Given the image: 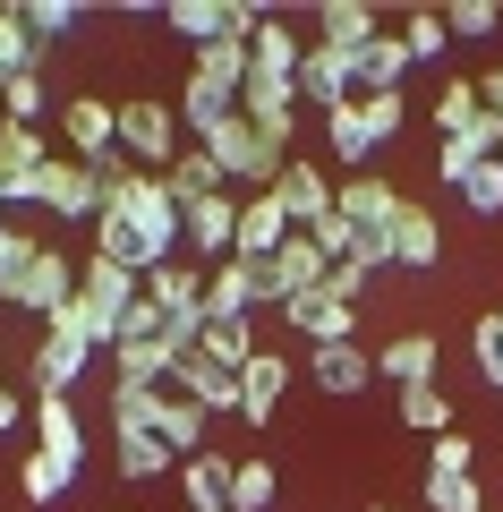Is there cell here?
I'll use <instances>...</instances> for the list:
<instances>
[{
    "mask_svg": "<svg viewBox=\"0 0 503 512\" xmlns=\"http://www.w3.org/2000/svg\"><path fill=\"white\" fill-rule=\"evenodd\" d=\"M180 103H154V94H137V103H120V154L137 171H171L180 163Z\"/></svg>",
    "mask_w": 503,
    "mask_h": 512,
    "instance_id": "1",
    "label": "cell"
},
{
    "mask_svg": "<svg viewBox=\"0 0 503 512\" xmlns=\"http://www.w3.org/2000/svg\"><path fill=\"white\" fill-rule=\"evenodd\" d=\"M77 256H60V248H35V265H26L18 282H0V308H18V316H35V325H52L60 308L77 299Z\"/></svg>",
    "mask_w": 503,
    "mask_h": 512,
    "instance_id": "2",
    "label": "cell"
},
{
    "mask_svg": "<svg viewBox=\"0 0 503 512\" xmlns=\"http://www.w3.org/2000/svg\"><path fill=\"white\" fill-rule=\"evenodd\" d=\"M324 274H333V256H324L307 231H290L282 248L256 265V299H265V308H290L299 291H324Z\"/></svg>",
    "mask_w": 503,
    "mask_h": 512,
    "instance_id": "3",
    "label": "cell"
},
{
    "mask_svg": "<svg viewBox=\"0 0 503 512\" xmlns=\"http://www.w3.org/2000/svg\"><path fill=\"white\" fill-rule=\"evenodd\" d=\"M26 205H43L52 222H94V214H103V180H94V163L52 154V163L35 171V188H26Z\"/></svg>",
    "mask_w": 503,
    "mask_h": 512,
    "instance_id": "4",
    "label": "cell"
},
{
    "mask_svg": "<svg viewBox=\"0 0 503 512\" xmlns=\"http://www.w3.org/2000/svg\"><path fill=\"white\" fill-rule=\"evenodd\" d=\"M60 137H69V163H103V154H120V103H103V94H69V103H60Z\"/></svg>",
    "mask_w": 503,
    "mask_h": 512,
    "instance_id": "5",
    "label": "cell"
},
{
    "mask_svg": "<svg viewBox=\"0 0 503 512\" xmlns=\"http://www.w3.org/2000/svg\"><path fill=\"white\" fill-rule=\"evenodd\" d=\"M350 60H359V52L307 43V52H299V77H290V86H299V103H307V111H342V103H359V77H350Z\"/></svg>",
    "mask_w": 503,
    "mask_h": 512,
    "instance_id": "6",
    "label": "cell"
},
{
    "mask_svg": "<svg viewBox=\"0 0 503 512\" xmlns=\"http://www.w3.org/2000/svg\"><path fill=\"white\" fill-rule=\"evenodd\" d=\"M145 299V274H128V265H111V256H86V274H77V308L94 316V325L120 333V316Z\"/></svg>",
    "mask_w": 503,
    "mask_h": 512,
    "instance_id": "7",
    "label": "cell"
},
{
    "mask_svg": "<svg viewBox=\"0 0 503 512\" xmlns=\"http://www.w3.org/2000/svg\"><path fill=\"white\" fill-rule=\"evenodd\" d=\"M290 333H307V350H333V342H359V308H342L333 291H299L282 308Z\"/></svg>",
    "mask_w": 503,
    "mask_h": 512,
    "instance_id": "8",
    "label": "cell"
},
{
    "mask_svg": "<svg viewBox=\"0 0 503 512\" xmlns=\"http://www.w3.org/2000/svg\"><path fill=\"white\" fill-rule=\"evenodd\" d=\"M239 120H256L265 137H299V86L290 77H265V69H248V86H239Z\"/></svg>",
    "mask_w": 503,
    "mask_h": 512,
    "instance_id": "9",
    "label": "cell"
},
{
    "mask_svg": "<svg viewBox=\"0 0 503 512\" xmlns=\"http://www.w3.org/2000/svg\"><path fill=\"white\" fill-rule=\"evenodd\" d=\"M86 367H94V342H86V333H52V325H43V333H35V402L69 393Z\"/></svg>",
    "mask_w": 503,
    "mask_h": 512,
    "instance_id": "10",
    "label": "cell"
},
{
    "mask_svg": "<svg viewBox=\"0 0 503 512\" xmlns=\"http://www.w3.org/2000/svg\"><path fill=\"white\" fill-rule=\"evenodd\" d=\"M145 299H154L171 325H188V342H197V316H205V265H180V256H171V265H154V274H145Z\"/></svg>",
    "mask_w": 503,
    "mask_h": 512,
    "instance_id": "11",
    "label": "cell"
},
{
    "mask_svg": "<svg viewBox=\"0 0 503 512\" xmlns=\"http://www.w3.org/2000/svg\"><path fill=\"white\" fill-rule=\"evenodd\" d=\"M384 248H393L401 274H435V265H444V231H435L427 205H401V214L384 222Z\"/></svg>",
    "mask_w": 503,
    "mask_h": 512,
    "instance_id": "12",
    "label": "cell"
},
{
    "mask_svg": "<svg viewBox=\"0 0 503 512\" xmlns=\"http://www.w3.org/2000/svg\"><path fill=\"white\" fill-rule=\"evenodd\" d=\"M401 205H410V197H401V188L384 180V171H350V180L333 188V214H342V222H359V231H384V222H393Z\"/></svg>",
    "mask_w": 503,
    "mask_h": 512,
    "instance_id": "13",
    "label": "cell"
},
{
    "mask_svg": "<svg viewBox=\"0 0 503 512\" xmlns=\"http://www.w3.org/2000/svg\"><path fill=\"white\" fill-rule=\"evenodd\" d=\"M307 384H316V393H333V402H359L367 384H376V359H367L359 342H333V350H307Z\"/></svg>",
    "mask_w": 503,
    "mask_h": 512,
    "instance_id": "14",
    "label": "cell"
},
{
    "mask_svg": "<svg viewBox=\"0 0 503 512\" xmlns=\"http://www.w3.org/2000/svg\"><path fill=\"white\" fill-rule=\"evenodd\" d=\"M282 393H290V359H282V350H256V359L239 367V419H248V427H273Z\"/></svg>",
    "mask_w": 503,
    "mask_h": 512,
    "instance_id": "15",
    "label": "cell"
},
{
    "mask_svg": "<svg viewBox=\"0 0 503 512\" xmlns=\"http://www.w3.org/2000/svg\"><path fill=\"white\" fill-rule=\"evenodd\" d=\"M265 197H273V205H282V214H290V222H299V231H316V222H324V214H333V188H324V171H316V163H307V154H290V171H282V180H273V188H265Z\"/></svg>",
    "mask_w": 503,
    "mask_h": 512,
    "instance_id": "16",
    "label": "cell"
},
{
    "mask_svg": "<svg viewBox=\"0 0 503 512\" xmlns=\"http://www.w3.org/2000/svg\"><path fill=\"white\" fill-rule=\"evenodd\" d=\"M180 222H188V248L205 265H222L239 248V197H197V205H180Z\"/></svg>",
    "mask_w": 503,
    "mask_h": 512,
    "instance_id": "17",
    "label": "cell"
},
{
    "mask_svg": "<svg viewBox=\"0 0 503 512\" xmlns=\"http://www.w3.org/2000/svg\"><path fill=\"white\" fill-rule=\"evenodd\" d=\"M171 384H180L197 410H214V419H222V410H239V376H231V367H214L205 350H180V359H171Z\"/></svg>",
    "mask_w": 503,
    "mask_h": 512,
    "instance_id": "18",
    "label": "cell"
},
{
    "mask_svg": "<svg viewBox=\"0 0 503 512\" xmlns=\"http://www.w3.org/2000/svg\"><path fill=\"white\" fill-rule=\"evenodd\" d=\"M35 453H52V461H69V470H86V419H77L69 393L35 402Z\"/></svg>",
    "mask_w": 503,
    "mask_h": 512,
    "instance_id": "19",
    "label": "cell"
},
{
    "mask_svg": "<svg viewBox=\"0 0 503 512\" xmlns=\"http://www.w3.org/2000/svg\"><path fill=\"white\" fill-rule=\"evenodd\" d=\"M410 43H401V26H384L376 43H367L359 60H350V77H359V94H401V77H410Z\"/></svg>",
    "mask_w": 503,
    "mask_h": 512,
    "instance_id": "20",
    "label": "cell"
},
{
    "mask_svg": "<svg viewBox=\"0 0 503 512\" xmlns=\"http://www.w3.org/2000/svg\"><path fill=\"white\" fill-rule=\"evenodd\" d=\"M265 299H256V265L248 256H222V265H205V316H256Z\"/></svg>",
    "mask_w": 503,
    "mask_h": 512,
    "instance_id": "21",
    "label": "cell"
},
{
    "mask_svg": "<svg viewBox=\"0 0 503 512\" xmlns=\"http://www.w3.org/2000/svg\"><path fill=\"white\" fill-rule=\"evenodd\" d=\"M290 231H299V222H290V214H282L273 197H239V248H231V256H248V265H265V256L282 248Z\"/></svg>",
    "mask_w": 503,
    "mask_h": 512,
    "instance_id": "22",
    "label": "cell"
},
{
    "mask_svg": "<svg viewBox=\"0 0 503 512\" xmlns=\"http://www.w3.org/2000/svg\"><path fill=\"white\" fill-rule=\"evenodd\" d=\"M188 350H205L214 367L239 376V367L256 359V316H197V342H188Z\"/></svg>",
    "mask_w": 503,
    "mask_h": 512,
    "instance_id": "23",
    "label": "cell"
},
{
    "mask_svg": "<svg viewBox=\"0 0 503 512\" xmlns=\"http://www.w3.org/2000/svg\"><path fill=\"white\" fill-rule=\"evenodd\" d=\"M376 376L393 384V393L401 384H435V333H393V342L376 350Z\"/></svg>",
    "mask_w": 503,
    "mask_h": 512,
    "instance_id": "24",
    "label": "cell"
},
{
    "mask_svg": "<svg viewBox=\"0 0 503 512\" xmlns=\"http://www.w3.org/2000/svg\"><path fill=\"white\" fill-rule=\"evenodd\" d=\"M154 436L171 444L180 461H197V453H205V436H214V410H197L188 393H162V419H154Z\"/></svg>",
    "mask_w": 503,
    "mask_h": 512,
    "instance_id": "25",
    "label": "cell"
},
{
    "mask_svg": "<svg viewBox=\"0 0 503 512\" xmlns=\"http://www.w3.org/2000/svg\"><path fill=\"white\" fill-rule=\"evenodd\" d=\"M239 111V86H222V77H205V69H188V86H180V128H222Z\"/></svg>",
    "mask_w": 503,
    "mask_h": 512,
    "instance_id": "26",
    "label": "cell"
},
{
    "mask_svg": "<svg viewBox=\"0 0 503 512\" xmlns=\"http://www.w3.org/2000/svg\"><path fill=\"white\" fill-rule=\"evenodd\" d=\"M43 163H52V137H43V128H26V120H0V171L18 180V197L35 188Z\"/></svg>",
    "mask_w": 503,
    "mask_h": 512,
    "instance_id": "27",
    "label": "cell"
},
{
    "mask_svg": "<svg viewBox=\"0 0 503 512\" xmlns=\"http://www.w3.org/2000/svg\"><path fill=\"white\" fill-rule=\"evenodd\" d=\"M376 35H384V18H376V9H359V0L316 9V43H333V52H367Z\"/></svg>",
    "mask_w": 503,
    "mask_h": 512,
    "instance_id": "28",
    "label": "cell"
},
{
    "mask_svg": "<svg viewBox=\"0 0 503 512\" xmlns=\"http://www.w3.org/2000/svg\"><path fill=\"white\" fill-rule=\"evenodd\" d=\"M162 188H171L180 205H197V197H231V180H222V163H214L205 146H180V163L162 171Z\"/></svg>",
    "mask_w": 503,
    "mask_h": 512,
    "instance_id": "29",
    "label": "cell"
},
{
    "mask_svg": "<svg viewBox=\"0 0 503 512\" xmlns=\"http://www.w3.org/2000/svg\"><path fill=\"white\" fill-rule=\"evenodd\" d=\"M180 495H188V512H231V461L222 453L180 461Z\"/></svg>",
    "mask_w": 503,
    "mask_h": 512,
    "instance_id": "30",
    "label": "cell"
},
{
    "mask_svg": "<svg viewBox=\"0 0 503 512\" xmlns=\"http://www.w3.org/2000/svg\"><path fill=\"white\" fill-rule=\"evenodd\" d=\"M248 69L299 77V26H290V18H265V26H256V43H248Z\"/></svg>",
    "mask_w": 503,
    "mask_h": 512,
    "instance_id": "31",
    "label": "cell"
},
{
    "mask_svg": "<svg viewBox=\"0 0 503 512\" xmlns=\"http://www.w3.org/2000/svg\"><path fill=\"white\" fill-rule=\"evenodd\" d=\"M171 342H111V376L120 384H171Z\"/></svg>",
    "mask_w": 503,
    "mask_h": 512,
    "instance_id": "32",
    "label": "cell"
},
{
    "mask_svg": "<svg viewBox=\"0 0 503 512\" xmlns=\"http://www.w3.org/2000/svg\"><path fill=\"white\" fill-rule=\"evenodd\" d=\"M111 461H120V478H162V470H180V453H171L154 427H137V436H111Z\"/></svg>",
    "mask_w": 503,
    "mask_h": 512,
    "instance_id": "33",
    "label": "cell"
},
{
    "mask_svg": "<svg viewBox=\"0 0 503 512\" xmlns=\"http://www.w3.org/2000/svg\"><path fill=\"white\" fill-rule=\"evenodd\" d=\"M171 35H188L197 52H205V43H222V35H231V0H171Z\"/></svg>",
    "mask_w": 503,
    "mask_h": 512,
    "instance_id": "34",
    "label": "cell"
},
{
    "mask_svg": "<svg viewBox=\"0 0 503 512\" xmlns=\"http://www.w3.org/2000/svg\"><path fill=\"white\" fill-rule=\"evenodd\" d=\"M401 427H418V436H452V402H444V376L435 384H401Z\"/></svg>",
    "mask_w": 503,
    "mask_h": 512,
    "instance_id": "35",
    "label": "cell"
},
{
    "mask_svg": "<svg viewBox=\"0 0 503 512\" xmlns=\"http://www.w3.org/2000/svg\"><path fill=\"white\" fill-rule=\"evenodd\" d=\"M162 419V384H120L111 376V436H137Z\"/></svg>",
    "mask_w": 503,
    "mask_h": 512,
    "instance_id": "36",
    "label": "cell"
},
{
    "mask_svg": "<svg viewBox=\"0 0 503 512\" xmlns=\"http://www.w3.org/2000/svg\"><path fill=\"white\" fill-rule=\"evenodd\" d=\"M273 495H282L273 461H231V512H273Z\"/></svg>",
    "mask_w": 503,
    "mask_h": 512,
    "instance_id": "37",
    "label": "cell"
},
{
    "mask_svg": "<svg viewBox=\"0 0 503 512\" xmlns=\"http://www.w3.org/2000/svg\"><path fill=\"white\" fill-rule=\"evenodd\" d=\"M324 146L342 154L350 171H367V154H376V137H367V120H359V103H342V111H324Z\"/></svg>",
    "mask_w": 503,
    "mask_h": 512,
    "instance_id": "38",
    "label": "cell"
},
{
    "mask_svg": "<svg viewBox=\"0 0 503 512\" xmlns=\"http://www.w3.org/2000/svg\"><path fill=\"white\" fill-rule=\"evenodd\" d=\"M427 512H486L478 470H427Z\"/></svg>",
    "mask_w": 503,
    "mask_h": 512,
    "instance_id": "39",
    "label": "cell"
},
{
    "mask_svg": "<svg viewBox=\"0 0 503 512\" xmlns=\"http://www.w3.org/2000/svg\"><path fill=\"white\" fill-rule=\"evenodd\" d=\"M69 461H52V453H26L18 461V495H26V504H60V495H69Z\"/></svg>",
    "mask_w": 503,
    "mask_h": 512,
    "instance_id": "40",
    "label": "cell"
},
{
    "mask_svg": "<svg viewBox=\"0 0 503 512\" xmlns=\"http://www.w3.org/2000/svg\"><path fill=\"white\" fill-rule=\"evenodd\" d=\"M26 69H43V52L26 43V18H18V0H0V86H9V77H26Z\"/></svg>",
    "mask_w": 503,
    "mask_h": 512,
    "instance_id": "41",
    "label": "cell"
},
{
    "mask_svg": "<svg viewBox=\"0 0 503 512\" xmlns=\"http://www.w3.org/2000/svg\"><path fill=\"white\" fill-rule=\"evenodd\" d=\"M469 367H478V384H486V393H503V308L469 325Z\"/></svg>",
    "mask_w": 503,
    "mask_h": 512,
    "instance_id": "42",
    "label": "cell"
},
{
    "mask_svg": "<svg viewBox=\"0 0 503 512\" xmlns=\"http://www.w3.org/2000/svg\"><path fill=\"white\" fill-rule=\"evenodd\" d=\"M18 18H26V43H60V35H77V9L69 0H18Z\"/></svg>",
    "mask_w": 503,
    "mask_h": 512,
    "instance_id": "43",
    "label": "cell"
},
{
    "mask_svg": "<svg viewBox=\"0 0 503 512\" xmlns=\"http://www.w3.org/2000/svg\"><path fill=\"white\" fill-rule=\"evenodd\" d=\"M43 111H52V94H43V69H26V77H9V86H0V120L43 128Z\"/></svg>",
    "mask_w": 503,
    "mask_h": 512,
    "instance_id": "44",
    "label": "cell"
},
{
    "mask_svg": "<svg viewBox=\"0 0 503 512\" xmlns=\"http://www.w3.org/2000/svg\"><path fill=\"white\" fill-rule=\"evenodd\" d=\"M478 120H486L478 86H435V128H444V137H461V128H478Z\"/></svg>",
    "mask_w": 503,
    "mask_h": 512,
    "instance_id": "45",
    "label": "cell"
},
{
    "mask_svg": "<svg viewBox=\"0 0 503 512\" xmlns=\"http://www.w3.org/2000/svg\"><path fill=\"white\" fill-rule=\"evenodd\" d=\"M359 120H367V137H376V146H393L401 120H410V94H359Z\"/></svg>",
    "mask_w": 503,
    "mask_h": 512,
    "instance_id": "46",
    "label": "cell"
},
{
    "mask_svg": "<svg viewBox=\"0 0 503 512\" xmlns=\"http://www.w3.org/2000/svg\"><path fill=\"white\" fill-rule=\"evenodd\" d=\"M401 43H410V60H435V52H444V9H410V18H401Z\"/></svg>",
    "mask_w": 503,
    "mask_h": 512,
    "instance_id": "47",
    "label": "cell"
},
{
    "mask_svg": "<svg viewBox=\"0 0 503 512\" xmlns=\"http://www.w3.org/2000/svg\"><path fill=\"white\" fill-rule=\"evenodd\" d=\"M461 197H469V214L495 222V214H503V163H478V171L461 180Z\"/></svg>",
    "mask_w": 503,
    "mask_h": 512,
    "instance_id": "48",
    "label": "cell"
},
{
    "mask_svg": "<svg viewBox=\"0 0 503 512\" xmlns=\"http://www.w3.org/2000/svg\"><path fill=\"white\" fill-rule=\"evenodd\" d=\"M35 248H43L35 231H18V222H0V282H18L26 265H35Z\"/></svg>",
    "mask_w": 503,
    "mask_h": 512,
    "instance_id": "49",
    "label": "cell"
},
{
    "mask_svg": "<svg viewBox=\"0 0 503 512\" xmlns=\"http://www.w3.org/2000/svg\"><path fill=\"white\" fill-rule=\"evenodd\" d=\"M444 35H461V43L495 35V9H486V0H461V9H444Z\"/></svg>",
    "mask_w": 503,
    "mask_h": 512,
    "instance_id": "50",
    "label": "cell"
},
{
    "mask_svg": "<svg viewBox=\"0 0 503 512\" xmlns=\"http://www.w3.org/2000/svg\"><path fill=\"white\" fill-rule=\"evenodd\" d=\"M427 470H478V444L452 427V436H435V461H427Z\"/></svg>",
    "mask_w": 503,
    "mask_h": 512,
    "instance_id": "51",
    "label": "cell"
},
{
    "mask_svg": "<svg viewBox=\"0 0 503 512\" xmlns=\"http://www.w3.org/2000/svg\"><path fill=\"white\" fill-rule=\"evenodd\" d=\"M26 410H35V402H26V393H18V384H0V444H9V436H18V419H26Z\"/></svg>",
    "mask_w": 503,
    "mask_h": 512,
    "instance_id": "52",
    "label": "cell"
},
{
    "mask_svg": "<svg viewBox=\"0 0 503 512\" xmlns=\"http://www.w3.org/2000/svg\"><path fill=\"white\" fill-rule=\"evenodd\" d=\"M478 103H486V111H495V120H503V60H495V69H486V77H478Z\"/></svg>",
    "mask_w": 503,
    "mask_h": 512,
    "instance_id": "53",
    "label": "cell"
},
{
    "mask_svg": "<svg viewBox=\"0 0 503 512\" xmlns=\"http://www.w3.org/2000/svg\"><path fill=\"white\" fill-rule=\"evenodd\" d=\"M9 205H18V180H9V171H0V222H9Z\"/></svg>",
    "mask_w": 503,
    "mask_h": 512,
    "instance_id": "54",
    "label": "cell"
},
{
    "mask_svg": "<svg viewBox=\"0 0 503 512\" xmlns=\"http://www.w3.org/2000/svg\"><path fill=\"white\" fill-rule=\"evenodd\" d=\"M367 512H384V504H367Z\"/></svg>",
    "mask_w": 503,
    "mask_h": 512,
    "instance_id": "55",
    "label": "cell"
},
{
    "mask_svg": "<svg viewBox=\"0 0 503 512\" xmlns=\"http://www.w3.org/2000/svg\"><path fill=\"white\" fill-rule=\"evenodd\" d=\"M495 163H503V154H495Z\"/></svg>",
    "mask_w": 503,
    "mask_h": 512,
    "instance_id": "56",
    "label": "cell"
}]
</instances>
